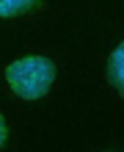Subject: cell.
<instances>
[{
  "mask_svg": "<svg viewBox=\"0 0 124 152\" xmlns=\"http://www.w3.org/2000/svg\"><path fill=\"white\" fill-rule=\"evenodd\" d=\"M52 64L47 58H22L8 66V86L25 100H36L52 86Z\"/></svg>",
  "mask_w": 124,
  "mask_h": 152,
  "instance_id": "obj_1",
  "label": "cell"
},
{
  "mask_svg": "<svg viewBox=\"0 0 124 152\" xmlns=\"http://www.w3.org/2000/svg\"><path fill=\"white\" fill-rule=\"evenodd\" d=\"M6 141V122H3V116H0V144Z\"/></svg>",
  "mask_w": 124,
  "mask_h": 152,
  "instance_id": "obj_4",
  "label": "cell"
},
{
  "mask_svg": "<svg viewBox=\"0 0 124 152\" xmlns=\"http://www.w3.org/2000/svg\"><path fill=\"white\" fill-rule=\"evenodd\" d=\"M28 6H33V0H0V14L3 17H14V14L25 11Z\"/></svg>",
  "mask_w": 124,
  "mask_h": 152,
  "instance_id": "obj_3",
  "label": "cell"
},
{
  "mask_svg": "<svg viewBox=\"0 0 124 152\" xmlns=\"http://www.w3.org/2000/svg\"><path fill=\"white\" fill-rule=\"evenodd\" d=\"M110 75L116 80V86L124 91V42L116 47V53L110 56Z\"/></svg>",
  "mask_w": 124,
  "mask_h": 152,
  "instance_id": "obj_2",
  "label": "cell"
}]
</instances>
